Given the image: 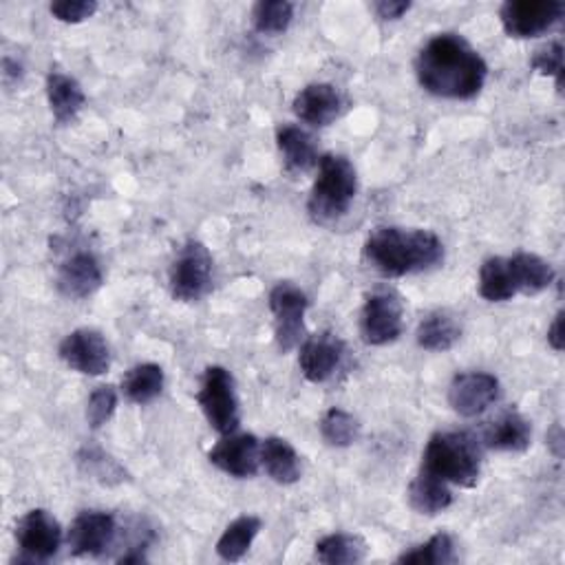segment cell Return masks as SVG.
Segmentation results:
<instances>
[{"label": "cell", "instance_id": "1", "mask_svg": "<svg viewBox=\"0 0 565 565\" xmlns=\"http://www.w3.org/2000/svg\"><path fill=\"white\" fill-rule=\"evenodd\" d=\"M416 74L425 91L447 100L475 98L488 76L484 58L457 34H438L420 52Z\"/></svg>", "mask_w": 565, "mask_h": 565}, {"label": "cell", "instance_id": "2", "mask_svg": "<svg viewBox=\"0 0 565 565\" xmlns=\"http://www.w3.org/2000/svg\"><path fill=\"white\" fill-rule=\"evenodd\" d=\"M364 259L383 276H407L436 268L444 246L431 230L378 228L364 244Z\"/></svg>", "mask_w": 565, "mask_h": 565}, {"label": "cell", "instance_id": "3", "mask_svg": "<svg viewBox=\"0 0 565 565\" xmlns=\"http://www.w3.org/2000/svg\"><path fill=\"white\" fill-rule=\"evenodd\" d=\"M422 473L444 484L473 488L482 473V451L468 433H436L422 455Z\"/></svg>", "mask_w": 565, "mask_h": 565}, {"label": "cell", "instance_id": "4", "mask_svg": "<svg viewBox=\"0 0 565 565\" xmlns=\"http://www.w3.org/2000/svg\"><path fill=\"white\" fill-rule=\"evenodd\" d=\"M358 193V177L353 163L342 155H325L318 161L307 211L316 224H334L342 219Z\"/></svg>", "mask_w": 565, "mask_h": 565}, {"label": "cell", "instance_id": "5", "mask_svg": "<svg viewBox=\"0 0 565 565\" xmlns=\"http://www.w3.org/2000/svg\"><path fill=\"white\" fill-rule=\"evenodd\" d=\"M197 403L208 420V425L222 433L230 436L239 429V398L235 389V378L226 366H208L197 394Z\"/></svg>", "mask_w": 565, "mask_h": 565}, {"label": "cell", "instance_id": "6", "mask_svg": "<svg viewBox=\"0 0 565 565\" xmlns=\"http://www.w3.org/2000/svg\"><path fill=\"white\" fill-rule=\"evenodd\" d=\"M213 287V257L200 241H188L170 268V294L174 301H202Z\"/></svg>", "mask_w": 565, "mask_h": 565}, {"label": "cell", "instance_id": "7", "mask_svg": "<svg viewBox=\"0 0 565 565\" xmlns=\"http://www.w3.org/2000/svg\"><path fill=\"white\" fill-rule=\"evenodd\" d=\"M565 14L561 0H508L499 21L510 38H536L550 32Z\"/></svg>", "mask_w": 565, "mask_h": 565}, {"label": "cell", "instance_id": "8", "mask_svg": "<svg viewBox=\"0 0 565 565\" xmlns=\"http://www.w3.org/2000/svg\"><path fill=\"white\" fill-rule=\"evenodd\" d=\"M309 301L305 292L292 283H279L270 292V309L274 314L276 344L283 353L292 351L305 340V312Z\"/></svg>", "mask_w": 565, "mask_h": 565}, {"label": "cell", "instance_id": "9", "mask_svg": "<svg viewBox=\"0 0 565 565\" xmlns=\"http://www.w3.org/2000/svg\"><path fill=\"white\" fill-rule=\"evenodd\" d=\"M403 303L394 292L366 296L360 314V334L366 344L383 347L403 336Z\"/></svg>", "mask_w": 565, "mask_h": 565}, {"label": "cell", "instance_id": "10", "mask_svg": "<svg viewBox=\"0 0 565 565\" xmlns=\"http://www.w3.org/2000/svg\"><path fill=\"white\" fill-rule=\"evenodd\" d=\"M16 541L21 547V561L43 563L58 554L63 543L60 523L43 508L27 512L16 526Z\"/></svg>", "mask_w": 565, "mask_h": 565}, {"label": "cell", "instance_id": "11", "mask_svg": "<svg viewBox=\"0 0 565 565\" xmlns=\"http://www.w3.org/2000/svg\"><path fill=\"white\" fill-rule=\"evenodd\" d=\"M499 381L486 371H468L457 375L449 387V403L455 414L477 418L499 400Z\"/></svg>", "mask_w": 565, "mask_h": 565}, {"label": "cell", "instance_id": "12", "mask_svg": "<svg viewBox=\"0 0 565 565\" xmlns=\"http://www.w3.org/2000/svg\"><path fill=\"white\" fill-rule=\"evenodd\" d=\"M60 358L82 375H102L111 366V349L95 329L71 331L58 349Z\"/></svg>", "mask_w": 565, "mask_h": 565}, {"label": "cell", "instance_id": "13", "mask_svg": "<svg viewBox=\"0 0 565 565\" xmlns=\"http://www.w3.org/2000/svg\"><path fill=\"white\" fill-rule=\"evenodd\" d=\"M208 460L219 471L239 479H248L259 473L261 447L252 433H241V436L230 433V436H224V440H219L215 449H211Z\"/></svg>", "mask_w": 565, "mask_h": 565}, {"label": "cell", "instance_id": "14", "mask_svg": "<svg viewBox=\"0 0 565 565\" xmlns=\"http://www.w3.org/2000/svg\"><path fill=\"white\" fill-rule=\"evenodd\" d=\"M117 523L109 512L89 510L74 519L69 528V547L76 556H100L115 541Z\"/></svg>", "mask_w": 565, "mask_h": 565}, {"label": "cell", "instance_id": "15", "mask_svg": "<svg viewBox=\"0 0 565 565\" xmlns=\"http://www.w3.org/2000/svg\"><path fill=\"white\" fill-rule=\"evenodd\" d=\"M344 344L334 334H316L301 342V371L309 383H325L336 373L342 362Z\"/></svg>", "mask_w": 565, "mask_h": 565}, {"label": "cell", "instance_id": "16", "mask_svg": "<svg viewBox=\"0 0 565 565\" xmlns=\"http://www.w3.org/2000/svg\"><path fill=\"white\" fill-rule=\"evenodd\" d=\"M102 285V268L91 252H76L60 265L58 290L67 298H87Z\"/></svg>", "mask_w": 565, "mask_h": 565}, {"label": "cell", "instance_id": "17", "mask_svg": "<svg viewBox=\"0 0 565 565\" xmlns=\"http://www.w3.org/2000/svg\"><path fill=\"white\" fill-rule=\"evenodd\" d=\"M294 113L298 120L312 126H329L342 109V98L336 91V87L316 82L305 87L296 98H294Z\"/></svg>", "mask_w": 565, "mask_h": 565}, {"label": "cell", "instance_id": "18", "mask_svg": "<svg viewBox=\"0 0 565 565\" xmlns=\"http://www.w3.org/2000/svg\"><path fill=\"white\" fill-rule=\"evenodd\" d=\"M532 429L519 411H506L484 431V447L499 453H523L530 447Z\"/></svg>", "mask_w": 565, "mask_h": 565}, {"label": "cell", "instance_id": "19", "mask_svg": "<svg viewBox=\"0 0 565 565\" xmlns=\"http://www.w3.org/2000/svg\"><path fill=\"white\" fill-rule=\"evenodd\" d=\"M47 98H49V106H52V113L58 124L74 122L87 100L78 80H74L71 76L60 74V71H52L47 76Z\"/></svg>", "mask_w": 565, "mask_h": 565}, {"label": "cell", "instance_id": "20", "mask_svg": "<svg viewBox=\"0 0 565 565\" xmlns=\"http://www.w3.org/2000/svg\"><path fill=\"white\" fill-rule=\"evenodd\" d=\"M261 464L276 484L290 486L301 479V457L283 438H268L261 444Z\"/></svg>", "mask_w": 565, "mask_h": 565}, {"label": "cell", "instance_id": "21", "mask_svg": "<svg viewBox=\"0 0 565 565\" xmlns=\"http://www.w3.org/2000/svg\"><path fill=\"white\" fill-rule=\"evenodd\" d=\"M276 144L283 152L285 166L296 172H305L318 163V152L312 135L294 124H283L276 131Z\"/></svg>", "mask_w": 565, "mask_h": 565}, {"label": "cell", "instance_id": "22", "mask_svg": "<svg viewBox=\"0 0 565 565\" xmlns=\"http://www.w3.org/2000/svg\"><path fill=\"white\" fill-rule=\"evenodd\" d=\"M508 261H510V270H512V276H515L517 294L534 296V294L547 290L554 281V270L550 268L547 261H543L536 255L519 252Z\"/></svg>", "mask_w": 565, "mask_h": 565}, {"label": "cell", "instance_id": "23", "mask_svg": "<svg viewBox=\"0 0 565 565\" xmlns=\"http://www.w3.org/2000/svg\"><path fill=\"white\" fill-rule=\"evenodd\" d=\"M409 504L416 512L420 515H438L444 512L451 504H453V493L449 488V484H444L442 479L422 473L411 482L409 486Z\"/></svg>", "mask_w": 565, "mask_h": 565}, {"label": "cell", "instance_id": "24", "mask_svg": "<svg viewBox=\"0 0 565 565\" xmlns=\"http://www.w3.org/2000/svg\"><path fill=\"white\" fill-rule=\"evenodd\" d=\"M418 344L427 351H449L462 338V327L449 312H431L418 327Z\"/></svg>", "mask_w": 565, "mask_h": 565}, {"label": "cell", "instance_id": "25", "mask_svg": "<svg viewBox=\"0 0 565 565\" xmlns=\"http://www.w3.org/2000/svg\"><path fill=\"white\" fill-rule=\"evenodd\" d=\"M163 389V369L152 362L133 366L122 381V392L133 405H148Z\"/></svg>", "mask_w": 565, "mask_h": 565}, {"label": "cell", "instance_id": "26", "mask_svg": "<svg viewBox=\"0 0 565 565\" xmlns=\"http://www.w3.org/2000/svg\"><path fill=\"white\" fill-rule=\"evenodd\" d=\"M479 294L490 303H504L517 296V285L508 259L493 257L484 261L479 270Z\"/></svg>", "mask_w": 565, "mask_h": 565}, {"label": "cell", "instance_id": "27", "mask_svg": "<svg viewBox=\"0 0 565 565\" xmlns=\"http://www.w3.org/2000/svg\"><path fill=\"white\" fill-rule=\"evenodd\" d=\"M366 556V543L355 534H327L316 543V558L325 565H351Z\"/></svg>", "mask_w": 565, "mask_h": 565}, {"label": "cell", "instance_id": "28", "mask_svg": "<svg viewBox=\"0 0 565 565\" xmlns=\"http://www.w3.org/2000/svg\"><path fill=\"white\" fill-rule=\"evenodd\" d=\"M261 530V519L252 517V515H244L239 519H235L222 534V539L217 541V554L224 561H241L246 556V552L250 550L252 541L257 539Z\"/></svg>", "mask_w": 565, "mask_h": 565}, {"label": "cell", "instance_id": "29", "mask_svg": "<svg viewBox=\"0 0 565 565\" xmlns=\"http://www.w3.org/2000/svg\"><path fill=\"white\" fill-rule=\"evenodd\" d=\"M455 561H457L455 543H453V536L447 532L431 536L425 545H418L398 558V563H416V565H449Z\"/></svg>", "mask_w": 565, "mask_h": 565}, {"label": "cell", "instance_id": "30", "mask_svg": "<svg viewBox=\"0 0 565 565\" xmlns=\"http://www.w3.org/2000/svg\"><path fill=\"white\" fill-rule=\"evenodd\" d=\"M320 436L329 447L347 449L358 440L360 425L351 414L334 407L320 420Z\"/></svg>", "mask_w": 565, "mask_h": 565}, {"label": "cell", "instance_id": "31", "mask_svg": "<svg viewBox=\"0 0 565 565\" xmlns=\"http://www.w3.org/2000/svg\"><path fill=\"white\" fill-rule=\"evenodd\" d=\"M294 19V5L287 0H263L252 10V23L259 34H283Z\"/></svg>", "mask_w": 565, "mask_h": 565}, {"label": "cell", "instance_id": "32", "mask_svg": "<svg viewBox=\"0 0 565 565\" xmlns=\"http://www.w3.org/2000/svg\"><path fill=\"white\" fill-rule=\"evenodd\" d=\"M78 464H80V468L89 477H93V479H98L102 484H120V482H124L122 466L113 457L104 455L100 449H84V451H80Z\"/></svg>", "mask_w": 565, "mask_h": 565}, {"label": "cell", "instance_id": "33", "mask_svg": "<svg viewBox=\"0 0 565 565\" xmlns=\"http://www.w3.org/2000/svg\"><path fill=\"white\" fill-rule=\"evenodd\" d=\"M115 409H117V392L111 385L98 387L87 403V420L91 429L104 427L113 418Z\"/></svg>", "mask_w": 565, "mask_h": 565}, {"label": "cell", "instance_id": "34", "mask_svg": "<svg viewBox=\"0 0 565 565\" xmlns=\"http://www.w3.org/2000/svg\"><path fill=\"white\" fill-rule=\"evenodd\" d=\"M532 69L541 76H552L561 93L563 91V45L556 41L536 49L532 56Z\"/></svg>", "mask_w": 565, "mask_h": 565}, {"label": "cell", "instance_id": "35", "mask_svg": "<svg viewBox=\"0 0 565 565\" xmlns=\"http://www.w3.org/2000/svg\"><path fill=\"white\" fill-rule=\"evenodd\" d=\"M49 10L60 23L78 25L98 12V3L95 0H58V3H52Z\"/></svg>", "mask_w": 565, "mask_h": 565}, {"label": "cell", "instance_id": "36", "mask_svg": "<svg viewBox=\"0 0 565 565\" xmlns=\"http://www.w3.org/2000/svg\"><path fill=\"white\" fill-rule=\"evenodd\" d=\"M373 10L383 21H398L411 10V3H407V0H381V3L373 5Z\"/></svg>", "mask_w": 565, "mask_h": 565}, {"label": "cell", "instance_id": "37", "mask_svg": "<svg viewBox=\"0 0 565 565\" xmlns=\"http://www.w3.org/2000/svg\"><path fill=\"white\" fill-rule=\"evenodd\" d=\"M547 344L554 351H563V312H558L547 329Z\"/></svg>", "mask_w": 565, "mask_h": 565}, {"label": "cell", "instance_id": "38", "mask_svg": "<svg viewBox=\"0 0 565 565\" xmlns=\"http://www.w3.org/2000/svg\"><path fill=\"white\" fill-rule=\"evenodd\" d=\"M547 447L552 449V453H554L556 457L563 455V429H561L558 425L547 433Z\"/></svg>", "mask_w": 565, "mask_h": 565}]
</instances>
